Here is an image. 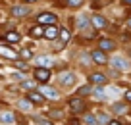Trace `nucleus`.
<instances>
[{
	"mask_svg": "<svg viewBox=\"0 0 131 125\" xmlns=\"http://www.w3.org/2000/svg\"><path fill=\"white\" fill-rule=\"evenodd\" d=\"M68 106H70V112L73 113V116H79V113H85L87 112V102H85V98H81V96H71L70 100H68Z\"/></svg>",
	"mask_w": 131,
	"mask_h": 125,
	"instance_id": "f257e3e1",
	"label": "nucleus"
},
{
	"mask_svg": "<svg viewBox=\"0 0 131 125\" xmlns=\"http://www.w3.org/2000/svg\"><path fill=\"white\" fill-rule=\"evenodd\" d=\"M129 113V104L123 100H118V102H112L110 104V116L114 117H123Z\"/></svg>",
	"mask_w": 131,
	"mask_h": 125,
	"instance_id": "f03ea898",
	"label": "nucleus"
},
{
	"mask_svg": "<svg viewBox=\"0 0 131 125\" xmlns=\"http://www.w3.org/2000/svg\"><path fill=\"white\" fill-rule=\"evenodd\" d=\"M108 81H110V77L102 71H93L89 75V85H93V87H104V85H108Z\"/></svg>",
	"mask_w": 131,
	"mask_h": 125,
	"instance_id": "7ed1b4c3",
	"label": "nucleus"
},
{
	"mask_svg": "<svg viewBox=\"0 0 131 125\" xmlns=\"http://www.w3.org/2000/svg\"><path fill=\"white\" fill-rule=\"evenodd\" d=\"M33 77H35V81L37 83H41V85H46L50 81V69L48 67H35V71H33Z\"/></svg>",
	"mask_w": 131,
	"mask_h": 125,
	"instance_id": "20e7f679",
	"label": "nucleus"
},
{
	"mask_svg": "<svg viewBox=\"0 0 131 125\" xmlns=\"http://www.w3.org/2000/svg\"><path fill=\"white\" fill-rule=\"evenodd\" d=\"M108 64H110V67H114V69H118V71H125L127 67H129V62L125 60V58H122V56H116V58H108Z\"/></svg>",
	"mask_w": 131,
	"mask_h": 125,
	"instance_id": "39448f33",
	"label": "nucleus"
},
{
	"mask_svg": "<svg viewBox=\"0 0 131 125\" xmlns=\"http://www.w3.org/2000/svg\"><path fill=\"white\" fill-rule=\"evenodd\" d=\"M91 60H93L96 65H108V54L96 48V50H93V52H91Z\"/></svg>",
	"mask_w": 131,
	"mask_h": 125,
	"instance_id": "423d86ee",
	"label": "nucleus"
},
{
	"mask_svg": "<svg viewBox=\"0 0 131 125\" xmlns=\"http://www.w3.org/2000/svg\"><path fill=\"white\" fill-rule=\"evenodd\" d=\"M116 40H112V39H106V37H104V39H100L98 40V50H102V52H114L116 50Z\"/></svg>",
	"mask_w": 131,
	"mask_h": 125,
	"instance_id": "0eeeda50",
	"label": "nucleus"
},
{
	"mask_svg": "<svg viewBox=\"0 0 131 125\" xmlns=\"http://www.w3.org/2000/svg\"><path fill=\"white\" fill-rule=\"evenodd\" d=\"M37 21L41 25H56V14H50V12H42L37 16Z\"/></svg>",
	"mask_w": 131,
	"mask_h": 125,
	"instance_id": "6e6552de",
	"label": "nucleus"
},
{
	"mask_svg": "<svg viewBox=\"0 0 131 125\" xmlns=\"http://www.w3.org/2000/svg\"><path fill=\"white\" fill-rule=\"evenodd\" d=\"M58 81H60V85H64V87H71L75 83V75L71 71H62L60 75H58Z\"/></svg>",
	"mask_w": 131,
	"mask_h": 125,
	"instance_id": "1a4fd4ad",
	"label": "nucleus"
},
{
	"mask_svg": "<svg viewBox=\"0 0 131 125\" xmlns=\"http://www.w3.org/2000/svg\"><path fill=\"white\" fill-rule=\"evenodd\" d=\"M25 98H27L31 104H45V100H46L39 90H27V96H25Z\"/></svg>",
	"mask_w": 131,
	"mask_h": 125,
	"instance_id": "9d476101",
	"label": "nucleus"
},
{
	"mask_svg": "<svg viewBox=\"0 0 131 125\" xmlns=\"http://www.w3.org/2000/svg\"><path fill=\"white\" fill-rule=\"evenodd\" d=\"M91 23H93V27H94V29H106V27H108L106 17H102L100 14H94V16L91 17Z\"/></svg>",
	"mask_w": 131,
	"mask_h": 125,
	"instance_id": "9b49d317",
	"label": "nucleus"
},
{
	"mask_svg": "<svg viewBox=\"0 0 131 125\" xmlns=\"http://www.w3.org/2000/svg\"><path fill=\"white\" fill-rule=\"evenodd\" d=\"M0 56L8 58V60H17V58H19V54H17L16 50H12L10 46H4V44H0Z\"/></svg>",
	"mask_w": 131,
	"mask_h": 125,
	"instance_id": "f8f14e48",
	"label": "nucleus"
},
{
	"mask_svg": "<svg viewBox=\"0 0 131 125\" xmlns=\"http://www.w3.org/2000/svg\"><path fill=\"white\" fill-rule=\"evenodd\" d=\"M91 96H93L94 100H98V102H104L108 98V94H106V90H104V87H93Z\"/></svg>",
	"mask_w": 131,
	"mask_h": 125,
	"instance_id": "ddd939ff",
	"label": "nucleus"
},
{
	"mask_svg": "<svg viewBox=\"0 0 131 125\" xmlns=\"http://www.w3.org/2000/svg\"><path fill=\"white\" fill-rule=\"evenodd\" d=\"M58 31H60V29H58L56 25H48V27H45L42 37H45V39H48V40H54V39H58Z\"/></svg>",
	"mask_w": 131,
	"mask_h": 125,
	"instance_id": "4468645a",
	"label": "nucleus"
},
{
	"mask_svg": "<svg viewBox=\"0 0 131 125\" xmlns=\"http://www.w3.org/2000/svg\"><path fill=\"white\" fill-rule=\"evenodd\" d=\"M39 93H41L45 98H50V100H56L58 98V93L54 89H50V87H46V85H42L41 89H39Z\"/></svg>",
	"mask_w": 131,
	"mask_h": 125,
	"instance_id": "2eb2a0df",
	"label": "nucleus"
},
{
	"mask_svg": "<svg viewBox=\"0 0 131 125\" xmlns=\"http://www.w3.org/2000/svg\"><path fill=\"white\" fill-rule=\"evenodd\" d=\"M10 12H12L14 17H25L29 14V8H27V6H14Z\"/></svg>",
	"mask_w": 131,
	"mask_h": 125,
	"instance_id": "dca6fc26",
	"label": "nucleus"
},
{
	"mask_svg": "<svg viewBox=\"0 0 131 125\" xmlns=\"http://www.w3.org/2000/svg\"><path fill=\"white\" fill-rule=\"evenodd\" d=\"M14 121H16V116H14L12 112H4V113H0V123H2V125H12Z\"/></svg>",
	"mask_w": 131,
	"mask_h": 125,
	"instance_id": "f3484780",
	"label": "nucleus"
},
{
	"mask_svg": "<svg viewBox=\"0 0 131 125\" xmlns=\"http://www.w3.org/2000/svg\"><path fill=\"white\" fill-rule=\"evenodd\" d=\"M58 37H60V40H62V44H68V40L71 39V31L68 27H62L60 31H58Z\"/></svg>",
	"mask_w": 131,
	"mask_h": 125,
	"instance_id": "a211bd4d",
	"label": "nucleus"
},
{
	"mask_svg": "<svg viewBox=\"0 0 131 125\" xmlns=\"http://www.w3.org/2000/svg\"><path fill=\"white\" fill-rule=\"evenodd\" d=\"M94 116H96V121H98V125H106L108 121L112 119V116H110L108 112H96Z\"/></svg>",
	"mask_w": 131,
	"mask_h": 125,
	"instance_id": "6ab92c4d",
	"label": "nucleus"
},
{
	"mask_svg": "<svg viewBox=\"0 0 131 125\" xmlns=\"http://www.w3.org/2000/svg\"><path fill=\"white\" fill-rule=\"evenodd\" d=\"M91 93H93V85H89V83L77 89V96H81V98H85V96H91Z\"/></svg>",
	"mask_w": 131,
	"mask_h": 125,
	"instance_id": "aec40b11",
	"label": "nucleus"
},
{
	"mask_svg": "<svg viewBox=\"0 0 131 125\" xmlns=\"http://www.w3.org/2000/svg\"><path fill=\"white\" fill-rule=\"evenodd\" d=\"M42 33H45V27H41V25H33V27L29 29V35H31L33 39H41Z\"/></svg>",
	"mask_w": 131,
	"mask_h": 125,
	"instance_id": "412c9836",
	"label": "nucleus"
},
{
	"mask_svg": "<svg viewBox=\"0 0 131 125\" xmlns=\"http://www.w3.org/2000/svg\"><path fill=\"white\" fill-rule=\"evenodd\" d=\"M89 23H91V19L87 16H79L77 17V29H81V31H85V29L89 27Z\"/></svg>",
	"mask_w": 131,
	"mask_h": 125,
	"instance_id": "4be33fe9",
	"label": "nucleus"
},
{
	"mask_svg": "<svg viewBox=\"0 0 131 125\" xmlns=\"http://www.w3.org/2000/svg\"><path fill=\"white\" fill-rule=\"evenodd\" d=\"M83 121H85V125H98L96 121V116L91 112H85V117H83Z\"/></svg>",
	"mask_w": 131,
	"mask_h": 125,
	"instance_id": "5701e85b",
	"label": "nucleus"
},
{
	"mask_svg": "<svg viewBox=\"0 0 131 125\" xmlns=\"http://www.w3.org/2000/svg\"><path fill=\"white\" fill-rule=\"evenodd\" d=\"M19 33H16V31H10V33H6V40L8 42H19Z\"/></svg>",
	"mask_w": 131,
	"mask_h": 125,
	"instance_id": "b1692460",
	"label": "nucleus"
},
{
	"mask_svg": "<svg viewBox=\"0 0 131 125\" xmlns=\"http://www.w3.org/2000/svg\"><path fill=\"white\" fill-rule=\"evenodd\" d=\"M83 2H85V0H68L66 6H70V8H81Z\"/></svg>",
	"mask_w": 131,
	"mask_h": 125,
	"instance_id": "393cba45",
	"label": "nucleus"
},
{
	"mask_svg": "<svg viewBox=\"0 0 131 125\" xmlns=\"http://www.w3.org/2000/svg\"><path fill=\"white\" fill-rule=\"evenodd\" d=\"M50 64V58L48 56H41L37 60V67H45V65H48Z\"/></svg>",
	"mask_w": 131,
	"mask_h": 125,
	"instance_id": "a878e982",
	"label": "nucleus"
},
{
	"mask_svg": "<svg viewBox=\"0 0 131 125\" xmlns=\"http://www.w3.org/2000/svg\"><path fill=\"white\" fill-rule=\"evenodd\" d=\"M35 83H37V81H25V79H23L21 87H23V89H27V90H35Z\"/></svg>",
	"mask_w": 131,
	"mask_h": 125,
	"instance_id": "bb28decb",
	"label": "nucleus"
},
{
	"mask_svg": "<svg viewBox=\"0 0 131 125\" xmlns=\"http://www.w3.org/2000/svg\"><path fill=\"white\" fill-rule=\"evenodd\" d=\"M106 75H108V77H112V79H118V77H122V71H118V69L110 67V71H108Z\"/></svg>",
	"mask_w": 131,
	"mask_h": 125,
	"instance_id": "cd10ccee",
	"label": "nucleus"
},
{
	"mask_svg": "<svg viewBox=\"0 0 131 125\" xmlns=\"http://www.w3.org/2000/svg\"><path fill=\"white\" fill-rule=\"evenodd\" d=\"M123 102H127V104L131 106V87L123 90Z\"/></svg>",
	"mask_w": 131,
	"mask_h": 125,
	"instance_id": "c85d7f7f",
	"label": "nucleus"
},
{
	"mask_svg": "<svg viewBox=\"0 0 131 125\" xmlns=\"http://www.w3.org/2000/svg\"><path fill=\"white\" fill-rule=\"evenodd\" d=\"M19 108H21V110H27V112H29V110H31V102H29L27 98H25V100H19Z\"/></svg>",
	"mask_w": 131,
	"mask_h": 125,
	"instance_id": "c756f323",
	"label": "nucleus"
},
{
	"mask_svg": "<svg viewBox=\"0 0 131 125\" xmlns=\"http://www.w3.org/2000/svg\"><path fill=\"white\" fill-rule=\"evenodd\" d=\"M106 125H125V123H123V121H122V117H112V119L108 121Z\"/></svg>",
	"mask_w": 131,
	"mask_h": 125,
	"instance_id": "7c9ffc66",
	"label": "nucleus"
},
{
	"mask_svg": "<svg viewBox=\"0 0 131 125\" xmlns=\"http://www.w3.org/2000/svg\"><path fill=\"white\" fill-rule=\"evenodd\" d=\"M19 56H21V58H25V60H29V58L33 56V52H31V50H21Z\"/></svg>",
	"mask_w": 131,
	"mask_h": 125,
	"instance_id": "2f4dec72",
	"label": "nucleus"
},
{
	"mask_svg": "<svg viewBox=\"0 0 131 125\" xmlns=\"http://www.w3.org/2000/svg\"><path fill=\"white\" fill-rule=\"evenodd\" d=\"M68 125H83V123H81V119H79V117H71Z\"/></svg>",
	"mask_w": 131,
	"mask_h": 125,
	"instance_id": "473e14b6",
	"label": "nucleus"
},
{
	"mask_svg": "<svg viewBox=\"0 0 131 125\" xmlns=\"http://www.w3.org/2000/svg\"><path fill=\"white\" fill-rule=\"evenodd\" d=\"M16 65H17L19 69H23V71H27V64H21V62H17V60H16Z\"/></svg>",
	"mask_w": 131,
	"mask_h": 125,
	"instance_id": "72a5a7b5",
	"label": "nucleus"
},
{
	"mask_svg": "<svg viewBox=\"0 0 131 125\" xmlns=\"http://www.w3.org/2000/svg\"><path fill=\"white\" fill-rule=\"evenodd\" d=\"M39 125H52L50 119H39Z\"/></svg>",
	"mask_w": 131,
	"mask_h": 125,
	"instance_id": "f704fd0d",
	"label": "nucleus"
},
{
	"mask_svg": "<svg viewBox=\"0 0 131 125\" xmlns=\"http://www.w3.org/2000/svg\"><path fill=\"white\" fill-rule=\"evenodd\" d=\"M25 4H35V2H37V0H23Z\"/></svg>",
	"mask_w": 131,
	"mask_h": 125,
	"instance_id": "c9c22d12",
	"label": "nucleus"
},
{
	"mask_svg": "<svg viewBox=\"0 0 131 125\" xmlns=\"http://www.w3.org/2000/svg\"><path fill=\"white\" fill-rule=\"evenodd\" d=\"M127 29H129V31H131V17H129V19H127Z\"/></svg>",
	"mask_w": 131,
	"mask_h": 125,
	"instance_id": "e433bc0d",
	"label": "nucleus"
},
{
	"mask_svg": "<svg viewBox=\"0 0 131 125\" xmlns=\"http://www.w3.org/2000/svg\"><path fill=\"white\" fill-rule=\"evenodd\" d=\"M123 4H127V6H131V0H122Z\"/></svg>",
	"mask_w": 131,
	"mask_h": 125,
	"instance_id": "4c0bfd02",
	"label": "nucleus"
},
{
	"mask_svg": "<svg viewBox=\"0 0 131 125\" xmlns=\"http://www.w3.org/2000/svg\"><path fill=\"white\" fill-rule=\"evenodd\" d=\"M127 116H129V117H131V108H129V113H127Z\"/></svg>",
	"mask_w": 131,
	"mask_h": 125,
	"instance_id": "58836bf2",
	"label": "nucleus"
},
{
	"mask_svg": "<svg viewBox=\"0 0 131 125\" xmlns=\"http://www.w3.org/2000/svg\"><path fill=\"white\" fill-rule=\"evenodd\" d=\"M125 125H131V123H125Z\"/></svg>",
	"mask_w": 131,
	"mask_h": 125,
	"instance_id": "ea45409f",
	"label": "nucleus"
}]
</instances>
